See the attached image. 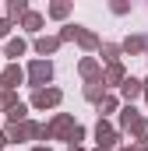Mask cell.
Here are the masks:
<instances>
[{"label":"cell","instance_id":"e0dca14e","mask_svg":"<svg viewBox=\"0 0 148 151\" xmlns=\"http://www.w3.org/2000/svg\"><path fill=\"white\" fill-rule=\"evenodd\" d=\"M74 39H78L85 49H95V46H99V39L92 35V32H85V28H78V32H74Z\"/></svg>","mask_w":148,"mask_h":151},{"label":"cell","instance_id":"2e32d148","mask_svg":"<svg viewBox=\"0 0 148 151\" xmlns=\"http://www.w3.org/2000/svg\"><path fill=\"white\" fill-rule=\"evenodd\" d=\"M145 46H148V39H141V35H131L127 42H123V46H120V49H127V53H141Z\"/></svg>","mask_w":148,"mask_h":151},{"label":"cell","instance_id":"9c48e42d","mask_svg":"<svg viewBox=\"0 0 148 151\" xmlns=\"http://www.w3.org/2000/svg\"><path fill=\"white\" fill-rule=\"evenodd\" d=\"M25 49H28V46H25V39H11V42L0 49V53H4L7 60H18V56H25Z\"/></svg>","mask_w":148,"mask_h":151},{"label":"cell","instance_id":"d4e9b609","mask_svg":"<svg viewBox=\"0 0 148 151\" xmlns=\"http://www.w3.org/2000/svg\"><path fill=\"white\" fill-rule=\"evenodd\" d=\"M141 84H145V91H141V95H148V81H141Z\"/></svg>","mask_w":148,"mask_h":151},{"label":"cell","instance_id":"484cf974","mask_svg":"<svg viewBox=\"0 0 148 151\" xmlns=\"http://www.w3.org/2000/svg\"><path fill=\"white\" fill-rule=\"evenodd\" d=\"M36 151H49V148H36Z\"/></svg>","mask_w":148,"mask_h":151},{"label":"cell","instance_id":"f1b7e54d","mask_svg":"<svg viewBox=\"0 0 148 151\" xmlns=\"http://www.w3.org/2000/svg\"><path fill=\"white\" fill-rule=\"evenodd\" d=\"M95 151H102V148H95Z\"/></svg>","mask_w":148,"mask_h":151},{"label":"cell","instance_id":"4316f807","mask_svg":"<svg viewBox=\"0 0 148 151\" xmlns=\"http://www.w3.org/2000/svg\"><path fill=\"white\" fill-rule=\"evenodd\" d=\"M71 151H81V148H71Z\"/></svg>","mask_w":148,"mask_h":151},{"label":"cell","instance_id":"5bb4252c","mask_svg":"<svg viewBox=\"0 0 148 151\" xmlns=\"http://www.w3.org/2000/svg\"><path fill=\"white\" fill-rule=\"evenodd\" d=\"M131 137L134 141H148V119H134L131 123Z\"/></svg>","mask_w":148,"mask_h":151},{"label":"cell","instance_id":"ffe728a7","mask_svg":"<svg viewBox=\"0 0 148 151\" xmlns=\"http://www.w3.org/2000/svg\"><path fill=\"white\" fill-rule=\"evenodd\" d=\"M116 56H120V46H113V42H106V46H102V60H110V63H116Z\"/></svg>","mask_w":148,"mask_h":151},{"label":"cell","instance_id":"277c9868","mask_svg":"<svg viewBox=\"0 0 148 151\" xmlns=\"http://www.w3.org/2000/svg\"><path fill=\"white\" fill-rule=\"evenodd\" d=\"M21 81H25V70H21L18 63H14V67H7V70L0 74V95H11V88H14V84H21Z\"/></svg>","mask_w":148,"mask_h":151},{"label":"cell","instance_id":"7a4b0ae2","mask_svg":"<svg viewBox=\"0 0 148 151\" xmlns=\"http://www.w3.org/2000/svg\"><path fill=\"white\" fill-rule=\"evenodd\" d=\"M49 77H53V63H49V60H32V63H28V84H32L36 91L49 81Z\"/></svg>","mask_w":148,"mask_h":151},{"label":"cell","instance_id":"7c38bea8","mask_svg":"<svg viewBox=\"0 0 148 151\" xmlns=\"http://www.w3.org/2000/svg\"><path fill=\"white\" fill-rule=\"evenodd\" d=\"M25 113H28V106H25V102H14V106H7L11 123H25Z\"/></svg>","mask_w":148,"mask_h":151},{"label":"cell","instance_id":"44dd1931","mask_svg":"<svg viewBox=\"0 0 148 151\" xmlns=\"http://www.w3.org/2000/svg\"><path fill=\"white\" fill-rule=\"evenodd\" d=\"M99 113H102V116L116 113V99H102V102H99Z\"/></svg>","mask_w":148,"mask_h":151},{"label":"cell","instance_id":"6da1fadb","mask_svg":"<svg viewBox=\"0 0 148 151\" xmlns=\"http://www.w3.org/2000/svg\"><path fill=\"white\" fill-rule=\"evenodd\" d=\"M74 127H78V123H74L71 116H67V113H60L57 119H53V123H49V127H39V137H53V134H57V137H64V141H71Z\"/></svg>","mask_w":148,"mask_h":151},{"label":"cell","instance_id":"30bf717a","mask_svg":"<svg viewBox=\"0 0 148 151\" xmlns=\"http://www.w3.org/2000/svg\"><path fill=\"white\" fill-rule=\"evenodd\" d=\"M99 74H102V70H99V63H95V60H81V77H85V81H92V84H95Z\"/></svg>","mask_w":148,"mask_h":151},{"label":"cell","instance_id":"5b68a950","mask_svg":"<svg viewBox=\"0 0 148 151\" xmlns=\"http://www.w3.org/2000/svg\"><path fill=\"white\" fill-rule=\"evenodd\" d=\"M57 102H60V91L57 88H39L36 95H32V106L36 109H53Z\"/></svg>","mask_w":148,"mask_h":151},{"label":"cell","instance_id":"cb8c5ba5","mask_svg":"<svg viewBox=\"0 0 148 151\" xmlns=\"http://www.w3.org/2000/svg\"><path fill=\"white\" fill-rule=\"evenodd\" d=\"M4 144H7V134H0V148H4Z\"/></svg>","mask_w":148,"mask_h":151},{"label":"cell","instance_id":"ba28073f","mask_svg":"<svg viewBox=\"0 0 148 151\" xmlns=\"http://www.w3.org/2000/svg\"><path fill=\"white\" fill-rule=\"evenodd\" d=\"M120 91H123V99L131 102V99H138V95L145 91V84H141L138 77H123V81H120Z\"/></svg>","mask_w":148,"mask_h":151},{"label":"cell","instance_id":"7402d4cb","mask_svg":"<svg viewBox=\"0 0 148 151\" xmlns=\"http://www.w3.org/2000/svg\"><path fill=\"white\" fill-rule=\"evenodd\" d=\"M67 11H71L67 4H53V7H49V14H53V18H67Z\"/></svg>","mask_w":148,"mask_h":151},{"label":"cell","instance_id":"8992f818","mask_svg":"<svg viewBox=\"0 0 148 151\" xmlns=\"http://www.w3.org/2000/svg\"><path fill=\"white\" fill-rule=\"evenodd\" d=\"M95 141H99V148H102V151H110L113 144H116V130H113V123L99 119V127H95Z\"/></svg>","mask_w":148,"mask_h":151},{"label":"cell","instance_id":"4dcf8cb0","mask_svg":"<svg viewBox=\"0 0 148 151\" xmlns=\"http://www.w3.org/2000/svg\"><path fill=\"white\" fill-rule=\"evenodd\" d=\"M0 56H4V53H0Z\"/></svg>","mask_w":148,"mask_h":151},{"label":"cell","instance_id":"83f0119b","mask_svg":"<svg viewBox=\"0 0 148 151\" xmlns=\"http://www.w3.org/2000/svg\"><path fill=\"white\" fill-rule=\"evenodd\" d=\"M138 151H148V148H138Z\"/></svg>","mask_w":148,"mask_h":151},{"label":"cell","instance_id":"ac0fdd59","mask_svg":"<svg viewBox=\"0 0 148 151\" xmlns=\"http://www.w3.org/2000/svg\"><path fill=\"white\" fill-rule=\"evenodd\" d=\"M7 14H11V18H25V14H28V4H25V0H11V4H7Z\"/></svg>","mask_w":148,"mask_h":151},{"label":"cell","instance_id":"8fae6325","mask_svg":"<svg viewBox=\"0 0 148 151\" xmlns=\"http://www.w3.org/2000/svg\"><path fill=\"white\" fill-rule=\"evenodd\" d=\"M123 81V67L120 63H110V70L102 74V84H120Z\"/></svg>","mask_w":148,"mask_h":151},{"label":"cell","instance_id":"f546056e","mask_svg":"<svg viewBox=\"0 0 148 151\" xmlns=\"http://www.w3.org/2000/svg\"><path fill=\"white\" fill-rule=\"evenodd\" d=\"M123 151H131V148H123Z\"/></svg>","mask_w":148,"mask_h":151},{"label":"cell","instance_id":"603a6c76","mask_svg":"<svg viewBox=\"0 0 148 151\" xmlns=\"http://www.w3.org/2000/svg\"><path fill=\"white\" fill-rule=\"evenodd\" d=\"M7 32H11V18H4V21H0V39L7 35Z\"/></svg>","mask_w":148,"mask_h":151},{"label":"cell","instance_id":"4fadbf2b","mask_svg":"<svg viewBox=\"0 0 148 151\" xmlns=\"http://www.w3.org/2000/svg\"><path fill=\"white\" fill-rule=\"evenodd\" d=\"M134 119H141L134 106H123V109H120V127H123V130H131V123H134Z\"/></svg>","mask_w":148,"mask_h":151},{"label":"cell","instance_id":"9a60e30c","mask_svg":"<svg viewBox=\"0 0 148 151\" xmlns=\"http://www.w3.org/2000/svg\"><path fill=\"white\" fill-rule=\"evenodd\" d=\"M99 84H102V81H95V84L85 88V99H88V102H102V99H106V88H99Z\"/></svg>","mask_w":148,"mask_h":151},{"label":"cell","instance_id":"d6986e66","mask_svg":"<svg viewBox=\"0 0 148 151\" xmlns=\"http://www.w3.org/2000/svg\"><path fill=\"white\" fill-rule=\"evenodd\" d=\"M25 28H28V32H39V28H42V18H39L36 11H28V14H25Z\"/></svg>","mask_w":148,"mask_h":151},{"label":"cell","instance_id":"3957f363","mask_svg":"<svg viewBox=\"0 0 148 151\" xmlns=\"http://www.w3.org/2000/svg\"><path fill=\"white\" fill-rule=\"evenodd\" d=\"M39 137V123H11L7 127V141H28Z\"/></svg>","mask_w":148,"mask_h":151},{"label":"cell","instance_id":"52a82bcc","mask_svg":"<svg viewBox=\"0 0 148 151\" xmlns=\"http://www.w3.org/2000/svg\"><path fill=\"white\" fill-rule=\"evenodd\" d=\"M57 49H60V39L57 35H39L36 39V53L39 56H49V53H57Z\"/></svg>","mask_w":148,"mask_h":151}]
</instances>
